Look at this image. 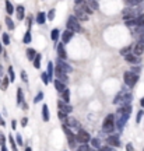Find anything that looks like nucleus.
<instances>
[{
	"instance_id": "obj_1",
	"label": "nucleus",
	"mask_w": 144,
	"mask_h": 151,
	"mask_svg": "<svg viewBox=\"0 0 144 151\" xmlns=\"http://www.w3.org/2000/svg\"><path fill=\"white\" fill-rule=\"evenodd\" d=\"M66 25H67V29L71 31V32H81V31H83V28H81V25H80V21H78L74 16L69 17Z\"/></svg>"
},
{
	"instance_id": "obj_2",
	"label": "nucleus",
	"mask_w": 144,
	"mask_h": 151,
	"mask_svg": "<svg viewBox=\"0 0 144 151\" xmlns=\"http://www.w3.org/2000/svg\"><path fill=\"white\" fill-rule=\"evenodd\" d=\"M102 130L105 133H112L115 130V116L113 115H108L105 118L104 123H102Z\"/></svg>"
},
{
	"instance_id": "obj_3",
	"label": "nucleus",
	"mask_w": 144,
	"mask_h": 151,
	"mask_svg": "<svg viewBox=\"0 0 144 151\" xmlns=\"http://www.w3.org/2000/svg\"><path fill=\"white\" fill-rule=\"evenodd\" d=\"M132 94L130 92H126V91H122L119 92V95H117L115 99H113V104H120V105H123V104H130L132 102Z\"/></svg>"
},
{
	"instance_id": "obj_4",
	"label": "nucleus",
	"mask_w": 144,
	"mask_h": 151,
	"mask_svg": "<svg viewBox=\"0 0 144 151\" xmlns=\"http://www.w3.org/2000/svg\"><path fill=\"white\" fill-rule=\"evenodd\" d=\"M122 14H123V18H125V20H129V18L139 17L140 16V10L137 9V7H134V6H129V7H126V9L122 11Z\"/></svg>"
},
{
	"instance_id": "obj_5",
	"label": "nucleus",
	"mask_w": 144,
	"mask_h": 151,
	"mask_svg": "<svg viewBox=\"0 0 144 151\" xmlns=\"http://www.w3.org/2000/svg\"><path fill=\"white\" fill-rule=\"evenodd\" d=\"M123 80H125V84H126V86L132 88V87H134L136 83L139 81V76L132 73V71H126L125 76H123Z\"/></svg>"
},
{
	"instance_id": "obj_6",
	"label": "nucleus",
	"mask_w": 144,
	"mask_h": 151,
	"mask_svg": "<svg viewBox=\"0 0 144 151\" xmlns=\"http://www.w3.org/2000/svg\"><path fill=\"white\" fill-rule=\"evenodd\" d=\"M62 129H63V132L66 133V136H67V141H69V146L71 147V148H76V144H77V140H76V136L73 134V132L66 126V124H63L62 126Z\"/></svg>"
},
{
	"instance_id": "obj_7",
	"label": "nucleus",
	"mask_w": 144,
	"mask_h": 151,
	"mask_svg": "<svg viewBox=\"0 0 144 151\" xmlns=\"http://www.w3.org/2000/svg\"><path fill=\"white\" fill-rule=\"evenodd\" d=\"M126 21V25L129 28L132 27H143L144 25V17L139 16V17H134V18H129V20H125Z\"/></svg>"
},
{
	"instance_id": "obj_8",
	"label": "nucleus",
	"mask_w": 144,
	"mask_h": 151,
	"mask_svg": "<svg viewBox=\"0 0 144 151\" xmlns=\"http://www.w3.org/2000/svg\"><path fill=\"white\" fill-rule=\"evenodd\" d=\"M76 140L80 141L81 144H87V143L91 140V136H90V133L86 132L84 129H78V133L76 136Z\"/></svg>"
},
{
	"instance_id": "obj_9",
	"label": "nucleus",
	"mask_w": 144,
	"mask_h": 151,
	"mask_svg": "<svg viewBox=\"0 0 144 151\" xmlns=\"http://www.w3.org/2000/svg\"><path fill=\"white\" fill-rule=\"evenodd\" d=\"M74 17L78 21H87V20H88V14L81 9L80 6H76L74 7Z\"/></svg>"
},
{
	"instance_id": "obj_10",
	"label": "nucleus",
	"mask_w": 144,
	"mask_h": 151,
	"mask_svg": "<svg viewBox=\"0 0 144 151\" xmlns=\"http://www.w3.org/2000/svg\"><path fill=\"white\" fill-rule=\"evenodd\" d=\"M132 49H133V53L134 55H137V56L143 55L144 53V38L139 39L137 42L134 43V46H132Z\"/></svg>"
},
{
	"instance_id": "obj_11",
	"label": "nucleus",
	"mask_w": 144,
	"mask_h": 151,
	"mask_svg": "<svg viewBox=\"0 0 144 151\" xmlns=\"http://www.w3.org/2000/svg\"><path fill=\"white\" fill-rule=\"evenodd\" d=\"M66 120V126L69 127V129H73V130H78L81 129L80 127V123H78V120L74 118H71V116H67V118L64 119Z\"/></svg>"
},
{
	"instance_id": "obj_12",
	"label": "nucleus",
	"mask_w": 144,
	"mask_h": 151,
	"mask_svg": "<svg viewBox=\"0 0 144 151\" xmlns=\"http://www.w3.org/2000/svg\"><path fill=\"white\" fill-rule=\"evenodd\" d=\"M130 115H127V113H120V115H117V120H116V126L119 127V130L123 129V126L126 124V122H127V119Z\"/></svg>"
},
{
	"instance_id": "obj_13",
	"label": "nucleus",
	"mask_w": 144,
	"mask_h": 151,
	"mask_svg": "<svg viewBox=\"0 0 144 151\" xmlns=\"http://www.w3.org/2000/svg\"><path fill=\"white\" fill-rule=\"evenodd\" d=\"M56 69H59V70H62V71H64V73H71L73 71V69H71V66H69L64 60H62V59H59L58 60V66H56Z\"/></svg>"
},
{
	"instance_id": "obj_14",
	"label": "nucleus",
	"mask_w": 144,
	"mask_h": 151,
	"mask_svg": "<svg viewBox=\"0 0 144 151\" xmlns=\"http://www.w3.org/2000/svg\"><path fill=\"white\" fill-rule=\"evenodd\" d=\"M58 108H59V111H63V112H66V113H71V112H73V106H71V105H69L67 102H63L62 99H59V101H58Z\"/></svg>"
},
{
	"instance_id": "obj_15",
	"label": "nucleus",
	"mask_w": 144,
	"mask_h": 151,
	"mask_svg": "<svg viewBox=\"0 0 144 151\" xmlns=\"http://www.w3.org/2000/svg\"><path fill=\"white\" fill-rule=\"evenodd\" d=\"M107 143H108V146H111V147H119L120 146V139H119L117 134H112L107 139Z\"/></svg>"
},
{
	"instance_id": "obj_16",
	"label": "nucleus",
	"mask_w": 144,
	"mask_h": 151,
	"mask_svg": "<svg viewBox=\"0 0 144 151\" xmlns=\"http://www.w3.org/2000/svg\"><path fill=\"white\" fill-rule=\"evenodd\" d=\"M130 31H132V35L134 38H139V39L144 38V25L143 27H132Z\"/></svg>"
},
{
	"instance_id": "obj_17",
	"label": "nucleus",
	"mask_w": 144,
	"mask_h": 151,
	"mask_svg": "<svg viewBox=\"0 0 144 151\" xmlns=\"http://www.w3.org/2000/svg\"><path fill=\"white\" fill-rule=\"evenodd\" d=\"M125 60H126L127 63H132V65H139V63H140L139 56H137V55H134V53L125 55Z\"/></svg>"
},
{
	"instance_id": "obj_18",
	"label": "nucleus",
	"mask_w": 144,
	"mask_h": 151,
	"mask_svg": "<svg viewBox=\"0 0 144 151\" xmlns=\"http://www.w3.org/2000/svg\"><path fill=\"white\" fill-rule=\"evenodd\" d=\"M132 109H133V106H132L130 104H123V105H120V106L117 108V115H120V113H127V115H130V113H132Z\"/></svg>"
},
{
	"instance_id": "obj_19",
	"label": "nucleus",
	"mask_w": 144,
	"mask_h": 151,
	"mask_svg": "<svg viewBox=\"0 0 144 151\" xmlns=\"http://www.w3.org/2000/svg\"><path fill=\"white\" fill-rule=\"evenodd\" d=\"M58 55H59V59H66L67 58V53H66V49H64V43L60 42L58 45Z\"/></svg>"
},
{
	"instance_id": "obj_20",
	"label": "nucleus",
	"mask_w": 144,
	"mask_h": 151,
	"mask_svg": "<svg viewBox=\"0 0 144 151\" xmlns=\"http://www.w3.org/2000/svg\"><path fill=\"white\" fill-rule=\"evenodd\" d=\"M53 73H56V76H58V80L63 81V83H67V81H69V77H67V73H64V71L59 70V69H56V71H53Z\"/></svg>"
},
{
	"instance_id": "obj_21",
	"label": "nucleus",
	"mask_w": 144,
	"mask_h": 151,
	"mask_svg": "<svg viewBox=\"0 0 144 151\" xmlns=\"http://www.w3.org/2000/svg\"><path fill=\"white\" fill-rule=\"evenodd\" d=\"M73 35H74V32H71V31H64L63 32V35H62V42L63 43H67V42H70L71 41V38H73Z\"/></svg>"
},
{
	"instance_id": "obj_22",
	"label": "nucleus",
	"mask_w": 144,
	"mask_h": 151,
	"mask_svg": "<svg viewBox=\"0 0 144 151\" xmlns=\"http://www.w3.org/2000/svg\"><path fill=\"white\" fill-rule=\"evenodd\" d=\"M16 11H17V18L18 20H24L25 18V9H24V6H18L16 9Z\"/></svg>"
},
{
	"instance_id": "obj_23",
	"label": "nucleus",
	"mask_w": 144,
	"mask_h": 151,
	"mask_svg": "<svg viewBox=\"0 0 144 151\" xmlns=\"http://www.w3.org/2000/svg\"><path fill=\"white\" fill-rule=\"evenodd\" d=\"M45 21H46V14H45L43 11L38 13V14H37V22H38V24H39V25H43V24H45Z\"/></svg>"
},
{
	"instance_id": "obj_24",
	"label": "nucleus",
	"mask_w": 144,
	"mask_h": 151,
	"mask_svg": "<svg viewBox=\"0 0 144 151\" xmlns=\"http://www.w3.org/2000/svg\"><path fill=\"white\" fill-rule=\"evenodd\" d=\"M41 60H42V56H41V55H35V58H34V60H32V62H34V67H35V69H41Z\"/></svg>"
},
{
	"instance_id": "obj_25",
	"label": "nucleus",
	"mask_w": 144,
	"mask_h": 151,
	"mask_svg": "<svg viewBox=\"0 0 144 151\" xmlns=\"http://www.w3.org/2000/svg\"><path fill=\"white\" fill-rule=\"evenodd\" d=\"M53 70H55V66H53V63L52 62H49L48 63V78H49V81H52V77H53Z\"/></svg>"
},
{
	"instance_id": "obj_26",
	"label": "nucleus",
	"mask_w": 144,
	"mask_h": 151,
	"mask_svg": "<svg viewBox=\"0 0 144 151\" xmlns=\"http://www.w3.org/2000/svg\"><path fill=\"white\" fill-rule=\"evenodd\" d=\"M24 102H25V101H24L22 90H21V88H18V90H17V104H18V105H22Z\"/></svg>"
},
{
	"instance_id": "obj_27",
	"label": "nucleus",
	"mask_w": 144,
	"mask_h": 151,
	"mask_svg": "<svg viewBox=\"0 0 144 151\" xmlns=\"http://www.w3.org/2000/svg\"><path fill=\"white\" fill-rule=\"evenodd\" d=\"M49 109H48V105H43L42 106V119L45 120V122H48L49 120Z\"/></svg>"
},
{
	"instance_id": "obj_28",
	"label": "nucleus",
	"mask_w": 144,
	"mask_h": 151,
	"mask_svg": "<svg viewBox=\"0 0 144 151\" xmlns=\"http://www.w3.org/2000/svg\"><path fill=\"white\" fill-rule=\"evenodd\" d=\"M55 88L58 90L59 92H62L66 88V86H64V83L63 81H60V80H55Z\"/></svg>"
},
{
	"instance_id": "obj_29",
	"label": "nucleus",
	"mask_w": 144,
	"mask_h": 151,
	"mask_svg": "<svg viewBox=\"0 0 144 151\" xmlns=\"http://www.w3.org/2000/svg\"><path fill=\"white\" fill-rule=\"evenodd\" d=\"M9 84H10V78L6 76L4 78L1 80V86H0V88H1V91H6L7 88H9Z\"/></svg>"
},
{
	"instance_id": "obj_30",
	"label": "nucleus",
	"mask_w": 144,
	"mask_h": 151,
	"mask_svg": "<svg viewBox=\"0 0 144 151\" xmlns=\"http://www.w3.org/2000/svg\"><path fill=\"white\" fill-rule=\"evenodd\" d=\"M60 94H62V97H63V101H64V102L69 104V102H70V90L64 88V90L60 92Z\"/></svg>"
},
{
	"instance_id": "obj_31",
	"label": "nucleus",
	"mask_w": 144,
	"mask_h": 151,
	"mask_svg": "<svg viewBox=\"0 0 144 151\" xmlns=\"http://www.w3.org/2000/svg\"><path fill=\"white\" fill-rule=\"evenodd\" d=\"M59 35H60V31H59L58 28H55V29H52V32H50V39H52L53 42H56L59 39Z\"/></svg>"
},
{
	"instance_id": "obj_32",
	"label": "nucleus",
	"mask_w": 144,
	"mask_h": 151,
	"mask_svg": "<svg viewBox=\"0 0 144 151\" xmlns=\"http://www.w3.org/2000/svg\"><path fill=\"white\" fill-rule=\"evenodd\" d=\"M87 4L90 6L91 10H98L99 9V4H98V1L96 0H88V3Z\"/></svg>"
},
{
	"instance_id": "obj_33",
	"label": "nucleus",
	"mask_w": 144,
	"mask_h": 151,
	"mask_svg": "<svg viewBox=\"0 0 144 151\" xmlns=\"http://www.w3.org/2000/svg\"><path fill=\"white\" fill-rule=\"evenodd\" d=\"M35 55H37V52H35L32 48H28L27 49V58H28V60H34Z\"/></svg>"
},
{
	"instance_id": "obj_34",
	"label": "nucleus",
	"mask_w": 144,
	"mask_h": 151,
	"mask_svg": "<svg viewBox=\"0 0 144 151\" xmlns=\"http://www.w3.org/2000/svg\"><path fill=\"white\" fill-rule=\"evenodd\" d=\"M6 11H7V14H13L14 13V7H13V4H11L9 0L6 1Z\"/></svg>"
},
{
	"instance_id": "obj_35",
	"label": "nucleus",
	"mask_w": 144,
	"mask_h": 151,
	"mask_svg": "<svg viewBox=\"0 0 144 151\" xmlns=\"http://www.w3.org/2000/svg\"><path fill=\"white\" fill-rule=\"evenodd\" d=\"M6 25H7L9 29H14L16 28V25H14V22H13V20H11L10 17H6Z\"/></svg>"
},
{
	"instance_id": "obj_36",
	"label": "nucleus",
	"mask_w": 144,
	"mask_h": 151,
	"mask_svg": "<svg viewBox=\"0 0 144 151\" xmlns=\"http://www.w3.org/2000/svg\"><path fill=\"white\" fill-rule=\"evenodd\" d=\"M32 41V37H31V31L28 29L27 32H25V35H24V39H22V42L24 43H30Z\"/></svg>"
},
{
	"instance_id": "obj_37",
	"label": "nucleus",
	"mask_w": 144,
	"mask_h": 151,
	"mask_svg": "<svg viewBox=\"0 0 144 151\" xmlns=\"http://www.w3.org/2000/svg\"><path fill=\"white\" fill-rule=\"evenodd\" d=\"M91 146L94 147V148H99V147H101L99 139H91Z\"/></svg>"
},
{
	"instance_id": "obj_38",
	"label": "nucleus",
	"mask_w": 144,
	"mask_h": 151,
	"mask_svg": "<svg viewBox=\"0 0 144 151\" xmlns=\"http://www.w3.org/2000/svg\"><path fill=\"white\" fill-rule=\"evenodd\" d=\"M9 141H10L13 151H18V148H17V146H16V140H14V137H13V136H9Z\"/></svg>"
},
{
	"instance_id": "obj_39",
	"label": "nucleus",
	"mask_w": 144,
	"mask_h": 151,
	"mask_svg": "<svg viewBox=\"0 0 144 151\" xmlns=\"http://www.w3.org/2000/svg\"><path fill=\"white\" fill-rule=\"evenodd\" d=\"M1 39H3V43H4V45H9V43H10V35L7 32H4L1 35Z\"/></svg>"
},
{
	"instance_id": "obj_40",
	"label": "nucleus",
	"mask_w": 144,
	"mask_h": 151,
	"mask_svg": "<svg viewBox=\"0 0 144 151\" xmlns=\"http://www.w3.org/2000/svg\"><path fill=\"white\" fill-rule=\"evenodd\" d=\"M9 78H10V81H14V78H16V74H14V69H13V67H9Z\"/></svg>"
},
{
	"instance_id": "obj_41",
	"label": "nucleus",
	"mask_w": 144,
	"mask_h": 151,
	"mask_svg": "<svg viewBox=\"0 0 144 151\" xmlns=\"http://www.w3.org/2000/svg\"><path fill=\"white\" fill-rule=\"evenodd\" d=\"M141 1H143V0H126L127 6H139Z\"/></svg>"
},
{
	"instance_id": "obj_42",
	"label": "nucleus",
	"mask_w": 144,
	"mask_h": 151,
	"mask_svg": "<svg viewBox=\"0 0 144 151\" xmlns=\"http://www.w3.org/2000/svg\"><path fill=\"white\" fill-rule=\"evenodd\" d=\"M43 99V92L41 91V92H38V95L35 97V99H34V104H38L39 101H42Z\"/></svg>"
},
{
	"instance_id": "obj_43",
	"label": "nucleus",
	"mask_w": 144,
	"mask_h": 151,
	"mask_svg": "<svg viewBox=\"0 0 144 151\" xmlns=\"http://www.w3.org/2000/svg\"><path fill=\"white\" fill-rule=\"evenodd\" d=\"M143 116H144V111H143V109H140L139 112H137V118H136V122H137V123H140Z\"/></svg>"
},
{
	"instance_id": "obj_44",
	"label": "nucleus",
	"mask_w": 144,
	"mask_h": 151,
	"mask_svg": "<svg viewBox=\"0 0 144 151\" xmlns=\"http://www.w3.org/2000/svg\"><path fill=\"white\" fill-rule=\"evenodd\" d=\"M55 14H56V10H55V9H52V10H49V13L46 14V16H48V18L52 21V20L55 18Z\"/></svg>"
},
{
	"instance_id": "obj_45",
	"label": "nucleus",
	"mask_w": 144,
	"mask_h": 151,
	"mask_svg": "<svg viewBox=\"0 0 144 151\" xmlns=\"http://www.w3.org/2000/svg\"><path fill=\"white\" fill-rule=\"evenodd\" d=\"M132 52V46H126V48H123L122 50H120V53L125 56V55H127V53H130Z\"/></svg>"
},
{
	"instance_id": "obj_46",
	"label": "nucleus",
	"mask_w": 144,
	"mask_h": 151,
	"mask_svg": "<svg viewBox=\"0 0 144 151\" xmlns=\"http://www.w3.org/2000/svg\"><path fill=\"white\" fill-rule=\"evenodd\" d=\"M41 77H42V83H43V84H45V86H48V84H49L48 74H46V73H42V76H41Z\"/></svg>"
},
{
	"instance_id": "obj_47",
	"label": "nucleus",
	"mask_w": 144,
	"mask_h": 151,
	"mask_svg": "<svg viewBox=\"0 0 144 151\" xmlns=\"http://www.w3.org/2000/svg\"><path fill=\"white\" fill-rule=\"evenodd\" d=\"M58 116H59V119H60V120H64V119L67 118V113L63 112V111H59V112H58Z\"/></svg>"
},
{
	"instance_id": "obj_48",
	"label": "nucleus",
	"mask_w": 144,
	"mask_h": 151,
	"mask_svg": "<svg viewBox=\"0 0 144 151\" xmlns=\"http://www.w3.org/2000/svg\"><path fill=\"white\" fill-rule=\"evenodd\" d=\"M99 151H115V147H111V146L99 147Z\"/></svg>"
},
{
	"instance_id": "obj_49",
	"label": "nucleus",
	"mask_w": 144,
	"mask_h": 151,
	"mask_svg": "<svg viewBox=\"0 0 144 151\" xmlns=\"http://www.w3.org/2000/svg\"><path fill=\"white\" fill-rule=\"evenodd\" d=\"M78 151H90V147L87 146V144H81V146L78 147Z\"/></svg>"
},
{
	"instance_id": "obj_50",
	"label": "nucleus",
	"mask_w": 144,
	"mask_h": 151,
	"mask_svg": "<svg viewBox=\"0 0 144 151\" xmlns=\"http://www.w3.org/2000/svg\"><path fill=\"white\" fill-rule=\"evenodd\" d=\"M16 141L18 143V146H22V137H21V134H17L16 136Z\"/></svg>"
},
{
	"instance_id": "obj_51",
	"label": "nucleus",
	"mask_w": 144,
	"mask_h": 151,
	"mask_svg": "<svg viewBox=\"0 0 144 151\" xmlns=\"http://www.w3.org/2000/svg\"><path fill=\"white\" fill-rule=\"evenodd\" d=\"M1 144H6V137H4V134L0 132V146Z\"/></svg>"
},
{
	"instance_id": "obj_52",
	"label": "nucleus",
	"mask_w": 144,
	"mask_h": 151,
	"mask_svg": "<svg viewBox=\"0 0 144 151\" xmlns=\"http://www.w3.org/2000/svg\"><path fill=\"white\" fill-rule=\"evenodd\" d=\"M31 24H32V17L28 16V17H27V27H28V29L31 28Z\"/></svg>"
},
{
	"instance_id": "obj_53",
	"label": "nucleus",
	"mask_w": 144,
	"mask_h": 151,
	"mask_svg": "<svg viewBox=\"0 0 144 151\" xmlns=\"http://www.w3.org/2000/svg\"><path fill=\"white\" fill-rule=\"evenodd\" d=\"M21 78L24 83H28V78H27V73L25 71H21Z\"/></svg>"
},
{
	"instance_id": "obj_54",
	"label": "nucleus",
	"mask_w": 144,
	"mask_h": 151,
	"mask_svg": "<svg viewBox=\"0 0 144 151\" xmlns=\"http://www.w3.org/2000/svg\"><path fill=\"white\" fill-rule=\"evenodd\" d=\"M134 148H133V144H132V143H127V144H126V151H133Z\"/></svg>"
},
{
	"instance_id": "obj_55",
	"label": "nucleus",
	"mask_w": 144,
	"mask_h": 151,
	"mask_svg": "<svg viewBox=\"0 0 144 151\" xmlns=\"http://www.w3.org/2000/svg\"><path fill=\"white\" fill-rule=\"evenodd\" d=\"M130 71H132V73H134V74H137V76H139V73H140V69H139V67H133V69H132V70H130Z\"/></svg>"
},
{
	"instance_id": "obj_56",
	"label": "nucleus",
	"mask_w": 144,
	"mask_h": 151,
	"mask_svg": "<svg viewBox=\"0 0 144 151\" xmlns=\"http://www.w3.org/2000/svg\"><path fill=\"white\" fill-rule=\"evenodd\" d=\"M27 123H28V119H27V118H22L21 124H22V126H27Z\"/></svg>"
},
{
	"instance_id": "obj_57",
	"label": "nucleus",
	"mask_w": 144,
	"mask_h": 151,
	"mask_svg": "<svg viewBox=\"0 0 144 151\" xmlns=\"http://www.w3.org/2000/svg\"><path fill=\"white\" fill-rule=\"evenodd\" d=\"M11 127H13L14 130L17 129V122H16V120H13V122H11Z\"/></svg>"
},
{
	"instance_id": "obj_58",
	"label": "nucleus",
	"mask_w": 144,
	"mask_h": 151,
	"mask_svg": "<svg viewBox=\"0 0 144 151\" xmlns=\"http://www.w3.org/2000/svg\"><path fill=\"white\" fill-rule=\"evenodd\" d=\"M74 3H76V6H80L83 3V0H74Z\"/></svg>"
},
{
	"instance_id": "obj_59",
	"label": "nucleus",
	"mask_w": 144,
	"mask_h": 151,
	"mask_svg": "<svg viewBox=\"0 0 144 151\" xmlns=\"http://www.w3.org/2000/svg\"><path fill=\"white\" fill-rule=\"evenodd\" d=\"M1 151H9L7 147H6V144H1Z\"/></svg>"
},
{
	"instance_id": "obj_60",
	"label": "nucleus",
	"mask_w": 144,
	"mask_h": 151,
	"mask_svg": "<svg viewBox=\"0 0 144 151\" xmlns=\"http://www.w3.org/2000/svg\"><path fill=\"white\" fill-rule=\"evenodd\" d=\"M140 106L144 108V98H141V101H140Z\"/></svg>"
},
{
	"instance_id": "obj_61",
	"label": "nucleus",
	"mask_w": 144,
	"mask_h": 151,
	"mask_svg": "<svg viewBox=\"0 0 144 151\" xmlns=\"http://www.w3.org/2000/svg\"><path fill=\"white\" fill-rule=\"evenodd\" d=\"M0 124H1V126H4V120L1 119V116H0Z\"/></svg>"
},
{
	"instance_id": "obj_62",
	"label": "nucleus",
	"mask_w": 144,
	"mask_h": 151,
	"mask_svg": "<svg viewBox=\"0 0 144 151\" xmlns=\"http://www.w3.org/2000/svg\"><path fill=\"white\" fill-rule=\"evenodd\" d=\"M0 53H3V46H1V42H0Z\"/></svg>"
},
{
	"instance_id": "obj_63",
	"label": "nucleus",
	"mask_w": 144,
	"mask_h": 151,
	"mask_svg": "<svg viewBox=\"0 0 144 151\" xmlns=\"http://www.w3.org/2000/svg\"><path fill=\"white\" fill-rule=\"evenodd\" d=\"M25 151H32V148H31V147H27V148H25Z\"/></svg>"
}]
</instances>
